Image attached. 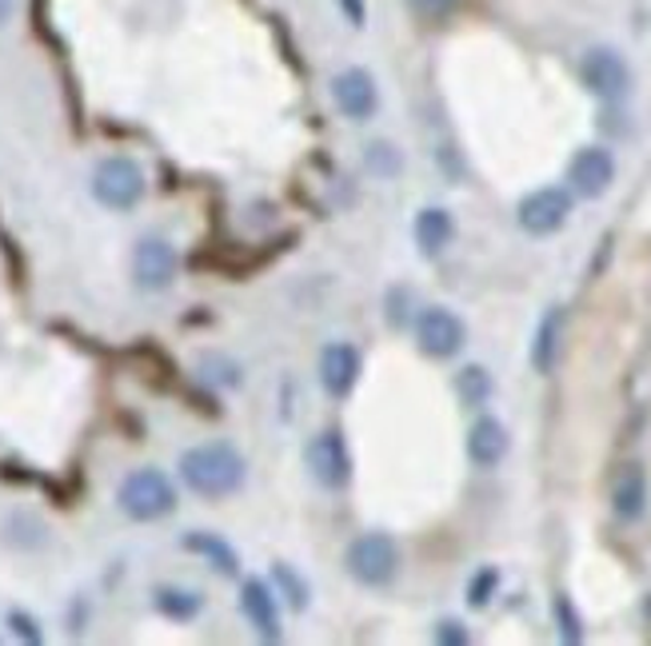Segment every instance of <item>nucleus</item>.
Here are the masks:
<instances>
[{"label":"nucleus","mask_w":651,"mask_h":646,"mask_svg":"<svg viewBox=\"0 0 651 646\" xmlns=\"http://www.w3.org/2000/svg\"><path fill=\"white\" fill-rule=\"evenodd\" d=\"M180 503V491L161 467H137L120 479L117 487V507L125 519L132 523H161L168 519Z\"/></svg>","instance_id":"2"},{"label":"nucleus","mask_w":651,"mask_h":646,"mask_svg":"<svg viewBox=\"0 0 651 646\" xmlns=\"http://www.w3.org/2000/svg\"><path fill=\"white\" fill-rule=\"evenodd\" d=\"M236 607L245 614V623L252 626V635L260 643H280L284 638V623H280V595L268 583V575H245L240 590H236Z\"/></svg>","instance_id":"9"},{"label":"nucleus","mask_w":651,"mask_h":646,"mask_svg":"<svg viewBox=\"0 0 651 646\" xmlns=\"http://www.w3.org/2000/svg\"><path fill=\"white\" fill-rule=\"evenodd\" d=\"M571 208H576V196H571L564 184H544L523 192L520 204H516V224H520L523 236L532 240H547L556 231L568 228Z\"/></svg>","instance_id":"8"},{"label":"nucleus","mask_w":651,"mask_h":646,"mask_svg":"<svg viewBox=\"0 0 651 646\" xmlns=\"http://www.w3.org/2000/svg\"><path fill=\"white\" fill-rule=\"evenodd\" d=\"M9 626H12V635L16 638H24V643H40V626H36V619L28 611H9Z\"/></svg>","instance_id":"28"},{"label":"nucleus","mask_w":651,"mask_h":646,"mask_svg":"<svg viewBox=\"0 0 651 646\" xmlns=\"http://www.w3.org/2000/svg\"><path fill=\"white\" fill-rule=\"evenodd\" d=\"M180 547H185L188 554H197V559H204V563L216 571V575L224 578H236L240 575V554H236V547L224 535L216 531H204V527H197V531H188L185 539H180Z\"/></svg>","instance_id":"18"},{"label":"nucleus","mask_w":651,"mask_h":646,"mask_svg":"<svg viewBox=\"0 0 651 646\" xmlns=\"http://www.w3.org/2000/svg\"><path fill=\"white\" fill-rule=\"evenodd\" d=\"M149 192L144 168L132 156H105L93 168V200L108 212H132Z\"/></svg>","instance_id":"6"},{"label":"nucleus","mask_w":651,"mask_h":646,"mask_svg":"<svg viewBox=\"0 0 651 646\" xmlns=\"http://www.w3.org/2000/svg\"><path fill=\"white\" fill-rule=\"evenodd\" d=\"M364 164L372 168L376 176H384V180H392L400 168H404V156L392 148V144H384V140H376V144H368V152H364Z\"/></svg>","instance_id":"24"},{"label":"nucleus","mask_w":651,"mask_h":646,"mask_svg":"<svg viewBox=\"0 0 651 646\" xmlns=\"http://www.w3.org/2000/svg\"><path fill=\"white\" fill-rule=\"evenodd\" d=\"M412 240L424 260H440L455 240V216L440 204H424L412 219Z\"/></svg>","instance_id":"16"},{"label":"nucleus","mask_w":651,"mask_h":646,"mask_svg":"<svg viewBox=\"0 0 651 646\" xmlns=\"http://www.w3.org/2000/svg\"><path fill=\"white\" fill-rule=\"evenodd\" d=\"M176 471H180V483L197 499H233L248 483L245 451L228 439H209V443L185 447L176 459Z\"/></svg>","instance_id":"1"},{"label":"nucleus","mask_w":651,"mask_h":646,"mask_svg":"<svg viewBox=\"0 0 651 646\" xmlns=\"http://www.w3.org/2000/svg\"><path fill=\"white\" fill-rule=\"evenodd\" d=\"M552 619H556L559 643H568V646L583 643V619L580 611H576V602H571L568 590H556V595H552Z\"/></svg>","instance_id":"22"},{"label":"nucleus","mask_w":651,"mask_h":646,"mask_svg":"<svg viewBox=\"0 0 651 646\" xmlns=\"http://www.w3.org/2000/svg\"><path fill=\"white\" fill-rule=\"evenodd\" d=\"M580 81L595 100H604V105H624V100L631 96L636 76H631V64L619 48L595 45L580 57Z\"/></svg>","instance_id":"7"},{"label":"nucleus","mask_w":651,"mask_h":646,"mask_svg":"<svg viewBox=\"0 0 651 646\" xmlns=\"http://www.w3.org/2000/svg\"><path fill=\"white\" fill-rule=\"evenodd\" d=\"M452 387H455V399L464 407H472V411H480V407L496 395V380H492V371L484 368V363H464V368L455 371Z\"/></svg>","instance_id":"21"},{"label":"nucleus","mask_w":651,"mask_h":646,"mask_svg":"<svg viewBox=\"0 0 651 646\" xmlns=\"http://www.w3.org/2000/svg\"><path fill=\"white\" fill-rule=\"evenodd\" d=\"M500 583H504V575H500V566H492V563H484L476 571V575L467 578V607L472 611H484V607H492V599L500 595Z\"/></svg>","instance_id":"23"},{"label":"nucleus","mask_w":651,"mask_h":646,"mask_svg":"<svg viewBox=\"0 0 651 646\" xmlns=\"http://www.w3.org/2000/svg\"><path fill=\"white\" fill-rule=\"evenodd\" d=\"M400 542L388 531H364L348 542L344 551V571L352 575V583H360L364 590H384L400 575Z\"/></svg>","instance_id":"3"},{"label":"nucleus","mask_w":651,"mask_h":646,"mask_svg":"<svg viewBox=\"0 0 651 646\" xmlns=\"http://www.w3.org/2000/svg\"><path fill=\"white\" fill-rule=\"evenodd\" d=\"M455 4H460V0H407V9L416 12V16H424V21H443Z\"/></svg>","instance_id":"27"},{"label":"nucleus","mask_w":651,"mask_h":646,"mask_svg":"<svg viewBox=\"0 0 651 646\" xmlns=\"http://www.w3.org/2000/svg\"><path fill=\"white\" fill-rule=\"evenodd\" d=\"M431 638L443 643V646H467L472 643V635H467V626L460 623V619H440L436 631H431Z\"/></svg>","instance_id":"26"},{"label":"nucleus","mask_w":651,"mask_h":646,"mask_svg":"<svg viewBox=\"0 0 651 646\" xmlns=\"http://www.w3.org/2000/svg\"><path fill=\"white\" fill-rule=\"evenodd\" d=\"M328 93H332V105L344 120L352 124H364V120H372L380 112V84L368 69L360 64H352V69L336 72L332 84H328Z\"/></svg>","instance_id":"11"},{"label":"nucleus","mask_w":651,"mask_h":646,"mask_svg":"<svg viewBox=\"0 0 651 646\" xmlns=\"http://www.w3.org/2000/svg\"><path fill=\"white\" fill-rule=\"evenodd\" d=\"M564 335H568V308L564 303H552L532 332V347H528V359H532L535 375H552L559 368V356H564Z\"/></svg>","instance_id":"15"},{"label":"nucleus","mask_w":651,"mask_h":646,"mask_svg":"<svg viewBox=\"0 0 651 646\" xmlns=\"http://www.w3.org/2000/svg\"><path fill=\"white\" fill-rule=\"evenodd\" d=\"M616 184V156L604 144H583L568 160V192L576 200H600Z\"/></svg>","instance_id":"10"},{"label":"nucleus","mask_w":651,"mask_h":646,"mask_svg":"<svg viewBox=\"0 0 651 646\" xmlns=\"http://www.w3.org/2000/svg\"><path fill=\"white\" fill-rule=\"evenodd\" d=\"M648 495H651V483H648L643 463H628V467L616 475V487H612V511H616V519L640 523L643 515H648Z\"/></svg>","instance_id":"17"},{"label":"nucleus","mask_w":651,"mask_h":646,"mask_svg":"<svg viewBox=\"0 0 651 646\" xmlns=\"http://www.w3.org/2000/svg\"><path fill=\"white\" fill-rule=\"evenodd\" d=\"M467 463L480 467V471H496L508 451H512V435H508V423L500 416H476V423L467 428L464 439Z\"/></svg>","instance_id":"14"},{"label":"nucleus","mask_w":651,"mask_h":646,"mask_svg":"<svg viewBox=\"0 0 651 646\" xmlns=\"http://www.w3.org/2000/svg\"><path fill=\"white\" fill-rule=\"evenodd\" d=\"M176 272H180V255L164 236H144L137 240V252H132V279H137L140 291H164L173 288Z\"/></svg>","instance_id":"13"},{"label":"nucleus","mask_w":651,"mask_h":646,"mask_svg":"<svg viewBox=\"0 0 651 646\" xmlns=\"http://www.w3.org/2000/svg\"><path fill=\"white\" fill-rule=\"evenodd\" d=\"M340 9H344V16H348V24H356V28H364V0H336Z\"/></svg>","instance_id":"29"},{"label":"nucleus","mask_w":651,"mask_h":646,"mask_svg":"<svg viewBox=\"0 0 651 646\" xmlns=\"http://www.w3.org/2000/svg\"><path fill=\"white\" fill-rule=\"evenodd\" d=\"M152 607L164 614L168 623H192L204 611V595L192 587H156L152 590Z\"/></svg>","instance_id":"19"},{"label":"nucleus","mask_w":651,"mask_h":646,"mask_svg":"<svg viewBox=\"0 0 651 646\" xmlns=\"http://www.w3.org/2000/svg\"><path fill=\"white\" fill-rule=\"evenodd\" d=\"M304 471L320 491H348L352 475H356V463H352V447L340 428H324L316 431L308 443H304Z\"/></svg>","instance_id":"4"},{"label":"nucleus","mask_w":651,"mask_h":646,"mask_svg":"<svg viewBox=\"0 0 651 646\" xmlns=\"http://www.w3.org/2000/svg\"><path fill=\"white\" fill-rule=\"evenodd\" d=\"M316 375H320V387H324L328 399H348L356 392V383L364 375V356L360 347L348 344V339H332L320 351V363H316Z\"/></svg>","instance_id":"12"},{"label":"nucleus","mask_w":651,"mask_h":646,"mask_svg":"<svg viewBox=\"0 0 651 646\" xmlns=\"http://www.w3.org/2000/svg\"><path fill=\"white\" fill-rule=\"evenodd\" d=\"M412 291L404 288V284H395L392 291H388V323H392L395 332H404L407 323H412Z\"/></svg>","instance_id":"25"},{"label":"nucleus","mask_w":651,"mask_h":646,"mask_svg":"<svg viewBox=\"0 0 651 646\" xmlns=\"http://www.w3.org/2000/svg\"><path fill=\"white\" fill-rule=\"evenodd\" d=\"M412 335H416V347L424 359H436V363H448L467 347V323L460 312L443 308V303H428L412 315Z\"/></svg>","instance_id":"5"},{"label":"nucleus","mask_w":651,"mask_h":646,"mask_svg":"<svg viewBox=\"0 0 651 646\" xmlns=\"http://www.w3.org/2000/svg\"><path fill=\"white\" fill-rule=\"evenodd\" d=\"M268 583L276 587V595H280V602L288 607V611H308V602H312V583L296 571V566L288 563V559H276L272 563V571H268Z\"/></svg>","instance_id":"20"},{"label":"nucleus","mask_w":651,"mask_h":646,"mask_svg":"<svg viewBox=\"0 0 651 646\" xmlns=\"http://www.w3.org/2000/svg\"><path fill=\"white\" fill-rule=\"evenodd\" d=\"M9 16H12V0H0V24L9 21Z\"/></svg>","instance_id":"30"}]
</instances>
